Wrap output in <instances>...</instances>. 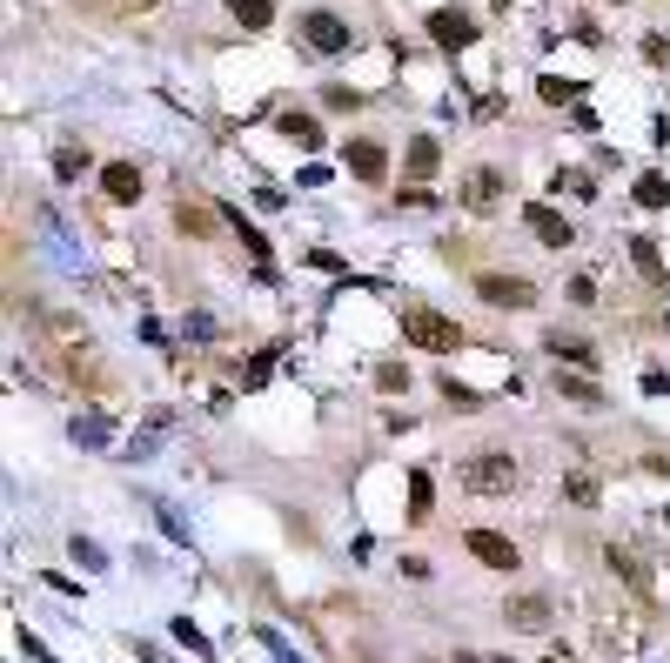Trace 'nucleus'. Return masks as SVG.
Listing matches in <instances>:
<instances>
[{"mask_svg": "<svg viewBox=\"0 0 670 663\" xmlns=\"http://www.w3.org/2000/svg\"><path fill=\"white\" fill-rule=\"evenodd\" d=\"M523 228H530L543 248H570V242H577V228H570L557 208H543V201H530V208H523Z\"/></svg>", "mask_w": 670, "mask_h": 663, "instance_id": "423d86ee", "label": "nucleus"}, {"mask_svg": "<svg viewBox=\"0 0 670 663\" xmlns=\"http://www.w3.org/2000/svg\"><path fill=\"white\" fill-rule=\"evenodd\" d=\"M456 201H463L469 215H490L496 201H503V175H496V168H469L463 188H456Z\"/></svg>", "mask_w": 670, "mask_h": 663, "instance_id": "39448f33", "label": "nucleus"}, {"mask_svg": "<svg viewBox=\"0 0 670 663\" xmlns=\"http://www.w3.org/2000/svg\"><path fill=\"white\" fill-rule=\"evenodd\" d=\"M101 188H108V201H141V168H134V161H114L108 175H101Z\"/></svg>", "mask_w": 670, "mask_h": 663, "instance_id": "ddd939ff", "label": "nucleus"}, {"mask_svg": "<svg viewBox=\"0 0 670 663\" xmlns=\"http://www.w3.org/2000/svg\"><path fill=\"white\" fill-rule=\"evenodd\" d=\"M436 155H443V148H436V134H416V141H409V181L436 175Z\"/></svg>", "mask_w": 670, "mask_h": 663, "instance_id": "4468645a", "label": "nucleus"}, {"mask_svg": "<svg viewBox=\"0 0 670 663\" xmlns=\"http://www.w3.org/2000/svg\"><path fill=\"white\" fill-rule=\"evenodd\" d=\"M557 181H570V195H583V201H590V195H597V181H590V175H583V168H570V175H557Z\"/></svg>", "mask_w": 670, "mask_h": 663, "instance_id": "bb28decb", "label": "nucleus"}, {"mask_svg": "<svg viewBox=\"0 0 670 663\" xmlns=\"http://www.w3.org/2000/svg\"><path fill=\"white\" fill-rule=\"evenodd\" d=\"M563 496H570L577 509H597V476H570V483H563Z\"/></svg>", "mask_w": 670, "mask_h": 663, "instance_id": "4be33fe9", "label": "nucleus"}, {"mask_svg": "<svg viewBox=\"0 0 670 663\" xmlns=\"http://www.w3.org/2000/svg\"><path fill=\"white\" fill-rule=\"evenodd\" d=\"M543 349L557 355V362H577V369H597V349H590L583 335H563V329H550V335H543Z\"/></svg>", "mask_w": 670, "mask_h": 663, "instance_id": "9d476101", "label": "nucleus"}, {"mask_svg": "<svg viewBox=\"0 0 670 663\" xmlns=\"http://www.w3.org/2000/svg\"><path fill=\"white\" fill-rule=\"evenodd\" d=\"M228 14H235L242 27H268L275 21V0H228Z\"/></svg>", "mask_w": 670, "mask_h": 663, "instance_id": "a211bd4d", "label": "nucleus"}, {"mask_svg": "<svg viewBox=\"0 0 670 663\" xmlns=\"http://www.w3.org/2000/svg\"><path fill=\"white\" fill-rule=\"evenodd\" d=\"M429 41L436 47H469L476 41V21H463L456 7H436V14H429Z\"/></svg>", "mask_w": 670, "mask_h": 663, "instance_id": "6e6552de", "label": "nucleus"}, {"mask_svg": "<svg viewBox=\"0 0 670 663\" xmlns=\"http://www.w3.org/2000/svg\"><path fill=\"white\" fill-rule=\"evenodd\" d=\"M603 563H610V570L624 576L630 590H650V570H644V563H637V556H630V550H617V543H610V550H603Z\"/></svg>", "mask_w": 670, "mask_h": 663, "instance_id": "2eb2a0df", "label": "nucleus"}, {"mask_svg": "<svg viewBox=\"0 0 670 663\" xmlns=\"http://www.w3.org/2000/svg\"><path fill=\"white\" fill-rule=\"evenodd\" d=\"M503 617H510V630H550V597H516L503 603Z\"/></svg>", "mask_w": 670, "mask_h": 663, "instance_id": "f8f14e48", "label": "nucleus"}, {"mask_svg": "<svg viewBox=\"0 0 670 663\" xmlns=\"http://www.w3.org/2000/svg\"><path fill=\"white\" fill-rule=\"evenodd\" d=\"M275 128L289 134L295 148H322V128H315V114H282V121H275Z\"/></svg>", "mask_w": 670, "mask_h": 663, "instance_id": "dca6fc26", "label": "nucleus"}, {"mask_svg": "<svg viewBox=\"0 0 670 663\" xmlns=\"http://www.w3.org/2000/svg\"><path fill=\"white\" fill-rule=\"evenodd\" d=\"M81 168H88V155H74V148H61V155H54V175H61V181H74Z\"/></svg>", "mask_w": 670, "mask_h": 663, "instance_id": "393cba45", "label": "nucleus"}, {"mask_svg": "<svg viewBox=\"0 0 670 663\" xmlns=\"http://www.w3.org/2000/svg\"><path fill=\"white\" fill-rule=\"evenodd\" d=\"M302 41L315 47V54H349V21H335V14H302Z\"/></svg>", "mask_w": 670, "mask_h": 663, "instance_id": "20e7f679", "label": "nucleus"}, {"mask_svg": "<svg viewBox=\"0 0 670 663\" xmlns=\"http://www.w3.org/2000/svg\"><path fill=\"white\" fill-rule=\"evenodd\" d=\"M402 335H409L416 349H429V355H449V349H463L469 342V335L456 329L443 309H429V302H409V309H402Z\"/></svg>", "mask_w": 670, "mask_h": 663, "instance_id": "f257e3e1", "label": "nucleus"}, {"mask_svg": "<svg viewBox=\"0 0 670 663\" xmlns=\"http://www.w3.org/2000/svg\"><path fill=\"white\" fill-rule=\"evenodd\" d=\"M81 7H94V14H108V21H128V14H148L155 0H81Z\"/></svg>", "mask_w": 670, "mask_h": 663, "instance_id": "aec40b11", "label": "nucleus"}, {"mask_svg": "<svg viewBox=\"0 0 670 663\" xmlns=\"http://www.w3.org/2000/svg\"><path fill=\"white\" fill-rule=\"evenodd\" d=\"M536 94H543V101H577V81H557V74H543V81H536Z\"/></svg>", "mask_w": 670, "mask_h": 663, "instance_id": "5701e85b", "label": "nucleus"}, {"mask_svg": "<svg viewBox=\"0 0 670 663\" xmlns=\"http://www.w3.org/2000/svg\"><path fill=\"white\" fill-rule=\"evenodd\" d=\"M543 663H570V657H543Z\"/></svg>", "mask_w": 670, "mask_h": 663, "instance_id": "c756f323", "label": "nucleus"}, {"mask_svg": "<svg viewBox=\"0 0 670 663\" xmlns=\"http://www.w3.org/2000/svg\"><path fill=\"white\" fill-rule=\"evenodd\" d=\"M456 663H490V657H469V650H463V657H456Z\"/></svg>", "mask_w": 670, "mask_h": 663, "instance_id": "c85d7f7f", "label": "nucleus"}, {"mask_svg": "<svg viewBox=\"0 0 670 663\" xmlns=\"http://www.w3.org/2000/svg\"><path fill=\"white\" fill-rule=\"evenodd\" d=\"M463 550L476 556V563H490V570H516V563H523V556H516V543H510V536H496V530H469Z\"/></svg>", "mask_w": 670, "mask_h": 663, "instance_id": "0eeeda50", "label": "nucleus"}, {"mask_svg": "<svg viewBox=\"0 0 670 663\" xmlns=\"http://www.w3.org/2000/svg\"><path fill=\"white\" fill-rule=\"evenodd\" d=\"M443 402H449V409H483V396H476V389H463L456 376L443 382Z\"/></svg>", "mask_w": 670, "mask_h": 663, "instance_id": "b1692460", "label": "nucleus"}, {"mask_svg": "<svg viewBox=\"0 0 670 663\" xmlns=\"http://www.w3.org/2000/svg\"><path fill=\"white\" fill-rule=\"evenodd\" d=\"M342 161H349V175H356V181H382V175H389L382 141H349V155H342Z\"/></svg>", "mask_w": 670, "mask_h": 663, "instance_id": "1a4fd4ad", "label": "nucleus"}, {"mask_svg": "<svg viewBox=\"0 0 670 663\" xmlns=\"http://www.w3.org/2000/svg\"><path fill=\"white\" fill-rule=\"evenodd\" d=\"M376 382H382V389H409V376H402L396 362H382V369H376Z\"/></svg>", "mask_w": 670, "mask_h": 663, "instance_id": "cd10ccee", "label": "nucleus"}, {"mask_svg": "<svg viewBox=\"0 0 670 663\" xmlns=\"http://www.w3.org/2000/svg\"><path fill=\"white\" fill-rule=\"evenodd\" d=\"M637 208H670V181L664 175H637Z\"/></svg>", "mask_w": 670, "mask_h": 663, "instance_id": "6ab92c4d", "label": "nucleus"}, {"mask_svg": "<svg viewBox=\"0 0 670 663\" xmlns=\"http://www.w3.org/2000/svg\"><path fill=\"white\" fill-rule=\"evenodd\" d=\"M630 262H637V275H644L650 288H670V275H664V255H657V242H650V235H630Z\"/></svg>", "mask_w": 670, "mask_h": 663, "instance_id": "9b49d317", "label": "nucleus"}, {"mask_svg": "<svg viewBox=\"0 0 670 663\" xmlns=\"http://www.w3.org/2000/svg\"><path fill=\"white\" fill-rule=\"evenodd\" d=\"M557 396H563V402H583V409H597L603 389H597L590 376H557Z\"/></svg>", "mask_w": 670, "mask_h": 663, "instance_id": "f3484780", "label": "nucleus"}, {"mask_svg": "<svg viewBox=\"0 0 670 663\" xmlns=\"http://www.w3.org/2000/svg\"><path fill=\"white\" fill-rule=\"evenodd\" d=\"M175 221H181V235H201V228H208V215H201V208H188V201H181Z\"/></svg>", "mask_w": 670, "mask_h": 663, "instance_id": "a878e982", "label": "nucleus"}, {"mask_svg": "<svg viewBox=\"0 0 670 663\" xmlns=\"http://www.w3.org/2000/svg\"><path fill=\"white\" fill-rule=\"evenodd\" d=\"M490 663H510V657H490Z\"/></svg>", "mask_w": 670, "mask_h": 663, "instance_id": "7c9ffc66", "label": "nucleus"}, {"mask_svg": "<svg viewBox=\"0 0 670 663\" xmlns=\"http://www.w3.org/2000/svg\"><path fill=\"white\" fill-rule=\"evenodd\" d=\"M463 489H469V496H510V489H516V463L503 456V449L469 456V463H463Z\"/></svg>", "mask_w": 670, "mask_h": 663, "instance_id": "f03ea898", "label": "nucleus"}, {"mask_svg": "<svg viewBox=\"0 0 670 663\" xmlns=\"http://www.w3.org/2000/svg\"><path fill=\"white\" fill-rule=\"evenodd\" d=\"M476 295L490 302V309H530L536 288L523 282V275H476Z\"/></svg>", "mask_w": 670, "mask_h": 663, "instance_id": "7ed1b4c3", "label": "nucleus"}, {"mask_svg": "<svg viewBox=\"0 0 670 663\" xmlns=\"http://www.w3.org/2000/svg\"><path fill=\"white\" fill-rule=\"evenodd\" d=\"M429 509H436V489H429V476L416 469V476H409V516H429Z\"/></svg>", "mask_w": 670, "mask_h": 663, "instance_id": "412c9836", "label": "nucleus"}]
</instances>
